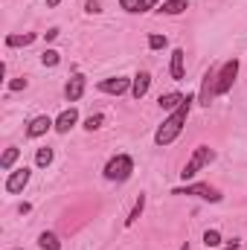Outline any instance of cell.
<instances>
[{"instance_id": "cell-1", "label": "cell", "mask_w": 247, "mask_h": 250, "mask_svg": "<svg viewBox=\"0 0 247 250\" xmlns=\"http://www.w3.org/2000/svg\"><path fill=\"white\" fill-rule=\"evenodd\" d=\"M189 111H192V96H186L184 105H181L178 111H172V114L163 120V125H160V128H157V134H154V143H157V146H169V143H175V137L184 131Z\"/></svg>"}, {"instance_id": "cell-2", "label": "cell", "mask_w": 247, "mask_h": 250, "mask_svg": "<svg viewBox=\"0 0 247 250\" xmlns=\"http://www.w3.org/2000/svg\"><path fill=\"white\" fill-rule=\"evenodd\" d=\"M212 160H215V151H212L209 146H198V148L192 151V157L186 160V166H184V172H181V178H184V181L195 178V175H198L204 166H209Z\"/></svg>"}, {"instance_id": "cell-3", "label": "cell", "mask_w": 247, "mask_h": 250, "mask_svg": "<svg viewBox=\"0 0 247 250\" xmlns=\"http://www.w3.org/2000/svg\"><path fill=\"white\" fill-rule=\"evenodd\" d=\"M131 172H134V160H131L128 154H117V157H111L108 166H105V178H108V181H128Z\"/></svg>"}, {"instance_id": "cell-4", "label": "cell", "mask_w": 247, "mask_h": 250, "mask_svg": "<svg viewBox=\"0 0 247 250\" xmlns=\"http://www.w3.org/2000/svg\"><path fill=\"white\" fill-rule=\"evenodd\" d=\"M236 76H239V62H236V59L221 64V67H218V79H215V96H224V93L233 87Z\"/></svg>"}, {"instance_id": "cell-5", "label": "cell", "mask_w": 247, "mask_h": 250, "mask_svg": "<svg viewBox=\"0 0 247 250\" xmlns=\"http://www.w3.org/2000/svg\"><path fill=\"white\" fill-rule=\"evenodd\" d=\"M172 195H195V198H204V201H212V204H218L221 201V192L215 187H209V184H189V187H178L172 189Z\"/></svg>"}, {"instance_id": "cell-6", "label": "cell", "mask_w": 247, "mask_h": 250, "mask_svg": "<svg viewBox=\"0 0 247 250\" xmlns=\"http://www.w3.org/2000/svg\"><path fill=\"white\" fill-rule=\"evenodd\" d=\"M215 79H218V70L212 67V70H206V76H204V82H201V105L204 108H209V102L215 99Z\"/></svg>"}, {"instance_id": "cell-7", "label": "cell", "mask_w": 247, "mask_h": 250, "mask_svg": "<svg viewBox=\"0 0 247 250\" xmlns=\"http://www.w3.org/2000/svg\"><path fill=\"white\" fill-rule=\"evenodd\" d=\"M29 175H32V172H29L26 166L9 172V178H6V192H12V195H15V192H23V187L29 184Z\"/></svg>"}, {"instance_id": "cell-8", "label": "cell", "mask_w": 247, "mask_h": 250, "mask_svg": "<svg viewBox=\"0 0 247 250\" xmlns=\"http://www.w3.org/2000/svg\"><path fill=\"white\" fill-rule=\"evenodd\" d=\"M99 90H102V93H114V96H120V93H125V90H131V79H125V76L102 79V82H99Z\"/></svg>"}, {"instance_id": "cell-9", "label": "cell", "mask_w": 247, "mask_h": 250, "mask_svg": "<svg viewBox=\"0 0 247 250\" xmlns=\"http://www.w3.org/2000/svg\"><path fill=\"white\" fill-rule=\"evenodd\" d=\"M76 123H79V111H76V108H67V111L59 114V120H56V131H59V134H67Z\"/></svg>"}, {"instance_id": "cell-10", "label": "cell", "mask_w": 247, "mask_h": 250, "mask_svg": "<svg viewBox=\"0 0 247 250\" xmlns=\"http://www.w3.org/2000/svg\"><path fill=\"white\" fill-rule=\"evenodd\" d=\"M50 128H56V123H53L50 117H35V120L29 123V128H26V134H29V137L35 140V137H44V134H47Z\"/></svg>"}, {"instance_id": "cell-11", "label": "cell", "mask_w": 247, "mask_h": 250, "mask_svg": "<svg viewBox=\"0 0 247 250\" xmlns=\"http://www.w3.org/2000/svg\"><path fill=\"white\" fill-rule=\"evenodd\" d=\"M148 87H151V76H148V73H137L134 82H131V93H134V99H143V96L148 93Z\"/></svg>"}, {"instance_id": "cell-12", "label": "cell", "mask_w": 247, "mask_h": 250, "mask_svg": "<svg viewBox=\"0 0 247 250\" xmlns=\"http://www.w3.org/2000/svg\"><path fill=\"white\" fill-rule=\"evenodd\" d=\"M64 93H67V99H70V102H79V99H82V93H84V76H73V79L67 82Z\"/></svg>"}, {"instance_id": "cell-13", "label": "cell", "mask_w": 247, "mask_h": 250, "mask_svg": "<svg viewBox=\"0 0 247 250\" xmlns=\"http://www.w3.org/2000/svg\"><path fill=\"white\" fill-rule=\"evenodd\" d=\"M160 0H120V6H123L125 12H148V9H154Z\"/></svg>"}, {"instance_id": "cell-14", "label": "cell", "mask_w": 247, "mask_h": 250, "mask_svg": "<svg viewBox=\"0 0 247 250\" xmlns=\"http://www.w3.org/2000/svg\"><path fill=\"white\" fill-rule=\"evenodd\" d=\"M157 105H160L163 111H178V108L184 105V96H181V93H166V96L157 99Z\"/></svg>"}, {"instance_id": "cell-15", "label": "cell", "mask_w": 247, "mask_h": 250, "mask_svg": "<svg viewBox=\"0 0 247 250\" xmlns=\"http://www.w3.org/2000/svg\"><path fill=\"white\" fill-rule=\"evenodd\" d=\"M18 157H21V148H15V146H12V148H6V151H3V157H0V169H3V172H12V166H15V160H18Z\"/></svg>"}, {"instance_id": "cell-16", "label": "cell", "mask_w": 247, "mask_h": 250, "mask_svg": "<svg viewBox=\"0 0 247 250\" xmlns=\"http://www.w3.org/2000/svg\"><path fill=\"white\" fill-rule=\"evenodd\" d=\"M184 50L178 47L175 53H172V79H184Z\"/></svg>"}, {"instance_id": "cell-17", "label": "cell", "mask_w": 247, "mask_h": 250, "mask_svg": "<svg viewBox=\"0 0 247 250\" xmlns=\"http://www.w3.org/2000/svg\"><path fill=\"white\" fill-rule=\"evenodd\" d=\"M35 41V32H23V35H6V44L9 47H29Z\"/></svg>"}, {"instance_id": "cell-18", "label": "cell", "mask_w": 247, "mask_h": 250, "mask_svg": "<svg viewBox=\"0 0 247 250\" xmlns=\"http://www.w3.org/2000/svg\"><path fill=\"white\" fill-rule=\"evenodd\" d=\"M160 12L163 15H181V12H186V0H163Z\"/></svg>"}, {"instance_id": "cell-19", "label": "cell", "mask_w": 247, "mask_h": 250, "mask_svg": "<svg viewBox=\"0 0 247 250\" xmlns=\"http://www.w3.org/2000/svg\"><path fill=\"white\" fill-rule=\"evenodd\" d=\"M143 209H145V195H140V198H137V204H134L131 215L125 218V227H134V224H137V218L143 215Z\"/></svg>"}, {"instance_id": "cell-20", "label": "cell", "mask_w": 247, "mask_h": 250, "mask_svg": "<svg viewBox=\"0 0 247 250\" xmlns=\"http://www.w3.org/2000/svg\"><path fill=\"white\" fill-rule=\"evenodd\" d=\"M38 245L44 250H62V242H59L56 233H41V236H38Z\"/></svg>"}, {"instance_id": "cell-21", "label": "cell", "mask_w": 247, "mask_h": 250, "mask_svg": "<svg viewBox=\"0 0 247 250\" xmlns=\"http://www.w3.org/2000/svg\"><path fill=\"white\" fill-rule=\"evenodd\" d=\"M35 163H38L41 169H47V166L53 163V148H38V154H35Z\"/></svg>"}, {"instance_id": "cell-22", "label": "cell", "mask_w": 247, "mask_h": 250, "mask_svg": "<svg viewBox=\"0 0 247 250\" xmlns=\"http://www.w3.org/2000/svg\"><path fill=\"white\" fill-rule=\"evenodd\" d=\"M204 245H206V248H218V245H221V233H218V230H206V233H204Z\"/></svg>"}, {"instance_id": "cell-23", "label": "cell", "mask_w": 247, "mask_h": 250, "mask_svg": "<svg viewBox=\"0 0 247 250\" xmlns=\"http://www.w3.org/2000/svg\"><path fill=\"white\" fill-rule=\"evenodd\" d=\"M59 59H62V56H59V50H47V53L41 56V64H44V67H56Z\"/></svg>"}, {"instance_id": "cell-24", "label": "cell", "mask_w": 247, "mask_h": 250, "mask_svg": "<svg viewBox=\"0 0 247 250\" xmlns=\"http://www.w3.org/2000/svg\"><path fill=\"white\" fill-rule=\"evenodd\" d=\"M102 123H105V114H93V117L84 120V128L87 131H96V128H102Z\"/></svg>"}, {"instance_id": "cell-25", "label": "cell", "mask_w": 247, "mask_h": 250, "mask_svg": "<svg viewBox=\"0 0 247 250\" xmlns=\"http://www.w3.org/2000/svg\"><path fill=\"white\" fill-rule=\"evenodd\" d=\"M169 41H166V35H148V47L151 50H163Z\"/></svg>"}, {"instance_id": "cell-26", "label": "cell", "mask_w": 247, "mask_h": 250, "mask_svg": "<svg viewBox=\"0 0 247 250\" xmlns=\"http://www.w3.org/2000/svg\"><path fill=\"white\" fill-rule=\"evenodd\" d=\"M26 87V79H15V82H9V90H23Z\"/></svg>"}, {"instance_id": "cell-27", "label": "cell", "mask_w": 247, "mask_h": 250, "mask_svg": "<svg viewBox=\"0 0 247 250\" xmlns=\"http://www.w3.org/2000/svg\"><path fill=\"white\" fill-rule=\"evenodd\" d=\"M87 12H90V15H96V12H102V9H99V0H87Z\"/></svg>"}, {"instance_id": "cell-28", "label": "cell", "mask_w": 247, "mask_h": 250, "mask_svg": "<svg viewBox=\"0 0 247 250\" xmlns=\"http://www.w3.org/2000/svg\"><path fill=\"white\" fill-rule=\"evenodd\" d=\"M239 248H242V242H239V239H233V242H227L221 250H239Z\"/></svg>"}, {"instance_id": "cell-29", "label": "cell", "mask_w": 247, "mask_h": 250, "mask_svg": "<svg viewBox=\"0 0 247 250\" xmlns=\"http://www.w3.org/2000/svg\"><path fill=\"white\" fill-rule=\"evenodd\" d=\"M59 3H62V0H47V9H56Z\"/></svg>"}]
</instances>
